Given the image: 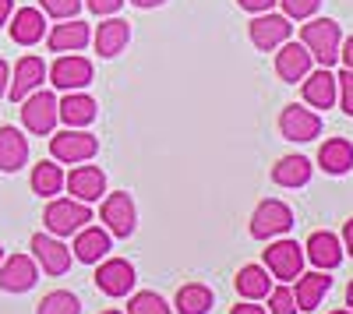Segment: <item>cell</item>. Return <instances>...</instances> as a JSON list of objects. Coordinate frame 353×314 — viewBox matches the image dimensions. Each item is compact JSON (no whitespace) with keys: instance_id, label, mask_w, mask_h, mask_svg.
<instances>
[{"instance_id":"obj_48","label":"cell","mask_w":353,"mask_h":314,"mask_svg":"<svg viewBox=\"0 0 353 314\" xmlns=\"http://www.w3.org/2000/svg\"><path fill=\"white\" fill-rule=\"evenodd\" d=\"M0 258H4V247H0Z\"/></svg>"},{"instance_id":"obj_17","label":"cell","mask_w":353,"mask_h":314,"mask_svg":"<svg viewBox=\"0 0 353 314\" xmlns=\"http://www.w3.org/2000/svg\"><path fill=\"white\" fill-rule=\"evenodd\" d=\"M332 290V275L329 272H307L297 275V286H293V300H297V311H314L325 293Z\"/></svg>"},{"instance_id":"obj_3","label":"cell","mask_w":353,"mask_h":314,"mask_svg":"<svg viewBox=\"0 0 353 314\" xmlns=\"http://www.w3.org/2000/svg\"><path fill=\"white\" fill-rule=\"evenodd\" d=\"M99 219L106 222V233L113 237H131L134 226H138V209H134V198L128 191H113L103 209H99Z\"/></svg>"},{"instance_id":"obj_1","label":"cell","mask_w":353,"mask_h":314,"mask_svg":"<svg viewBox=\"0 0 353 314\" xmlns=\"http://www.w3.org/2000/svg\"><path fill=\"white\" fill-rule=\"evenodd\" d=\"M301 43L321 67H332L339 61V25L332 18H307L301 28Z\"/></svg>"},{"instance_id":"obj_31","label":"cell","mask_w":353,"mask_h":314,"mask_svg":"<svg viewBox=\"0 0 353 314\" xmlns=\"http://www.w3.org/2000/svg\"><path fill=\"white\" fill-rule=\"evenodd\" d=\"M36 314H81V300L68 290H53L39 300V311Z\"/></svg>"},{"instance_id":"obj_20","label":"cell","mask_w":353,"mask_h":314,"mask_svg":"<svg viewBox=\"0 0 353 314\" xmlns=\"http://www.w3.org/2000/svg\"><path fill=\"white\" fill-rule=\"evenodd\" d=\"M128 39H131V25L113 14L96 28V53L99 56H117V53H124Z\"/></svg>"},{"instance_id":"obj_41","label":"cell","mask_w":353,"mask_h":314,"mask_svg":"<svg viewBox=\"0 0 353 314\" xmlns=\"http://www.w3.org/2000/svg\"><path fill=\"white\" fill-rule=\"evenodd\" d=\"M14 14V0H0V25H8Z\"/></svg>"},{"instance_id":"obj_37","label":"cell","mask_w":353,"mask_h":314,"mask_svg":"<svg viewBox=\"0 0 353 314\" xmlns=\"http://www.w3.org/2000/svg\"><path fill=\"white\" fill-rule=\"evenodd\" d=\"M88 11H96V14H117L124 8V0H85Z\"/></svg>"},{"instance_id":"obj_18","label":"cell","mask_w":353,"mask_h":314,"mask_svg":"<svg viewBox=\"0 0 353 314\" xmlns=\"http://www.w3.org/2000/svg\"><path fill=\"white\" fill-rule=\"evenodd\" d=\"M46 36V18L39 8H21L11 14V39L18 46H36Z\"/></svg>"},{"instance_id":"obj_22","label":"cell","mask_w":353,"mask_h":314,"mask_svg":"<svg viewBox=\"0 0 353 314\" xmlns=\"http://www.w3.org/2000/svg\"><path fill=\"white\" fill-rule=\"evenodd\" d=\"M28 159V138L18 127H0V169L14 174Z\"/></svg>"},{"instance_id":"obj_7","label":"cell","mask_w":353,"mask_h":314,"mask_svg":"<svg viewBox=\"0 0 353 314\" xmlns=\"http://www.w3.org/2000/svg\"><path fill=\"white\" fill-rule=\"evenodd\" d=\"M21 124L32 134H50L57 127V96L53 92H28L21 99Z\"/></svg>"},{"instance_id":"obj_4","label":"cell","mask_w":353,"mask_h":314,"mask_svg":"<svg viewBox=\"0 0 353 314\" xmlns=\"http://www.w3.org/2000/svg\"><path fill=\"white\" fill-rule=\"evenodd\" d=\"M290 226H293V212H290V205L276 202V198H265V202L254 209V216H251L254 240H272V237L286 233Z\"/></svg>"},{"instance_id":"obj_46","label":"cell","mask_w":353,"mask_h":314,"mask_svg":"<svg viewBox=\"0 0 353 314\" xmlns=\"http://www.w3.org/2000/svg\"><path fill=\"white\" fill-rule=\"evenodd\" d=\"M332 314H353V311H332Z\"/></svg>"},{"instance_id":"obj_42","label":"cell","mask_w":353,"mask_h":314,"mask_svg":"<svg viewBox=\"0 0 353 314\" xmlns=\"http://www.w3.org/2000/svg\"><path fill=\"white\" fill-rule=\"evenodd\" d=\"M339 56H343V64H346V67L353 71V36H350V39L343 43V53H339Z\"/></svg>"},{"instance_id":"obj_43","label":"cell","mask_w":353,"mask_h":314,"mask_svg":"<svg viewBox=\"0 0 353 314\" xmlns=\"http://www.w3.org/2000/svg\"><path fill=\"white\" fill-rule=\"evenodd\" d=\"M343 240H346V251L353 254V219H350V222L343 226Z\"/></svg>"},{"instance_id":"obj_30","label":"cell","mask_w":353,"mask_h":314,"mask_svg":"<svg viewBox=\"0 0 353 314\" xmlns=\"http://www.w3.org/2000/svg\"><path fill=\"white\" fill-rule=\"evenodd\" d=\"M64 187V174H61V166L57 163H39L32 169V191L43 194V198H57Z\"/></svg>"},{"instance_id":"obj_12","label":"cell","mask_w":353,"mask_h":314,"mask_svg":"<svg viewBox=\"0 0 353 314\" xmlns=\"http://www.w3.org/2000/svg\"><path fill=\"white\" fill-rule=\"evenodd\" d=\"M96 286H99L106 297H124V293H131V286H134V265L124 262V258L103 262L99 272H96Z\"/></svg>"},{"instance_id":"obj_2","label":"cell","mask_w":353,"mask_h":314,"mask_svg":"<svg viewBox=\"0 0 353 314\" xmlns=\"http://www.w3.org/2000/svg\"><path fill=\"white\" fill-rule=\"evenodd\" d=\"M43 222L53 237H68V233H78L85 222H92V209L85 202H74V198H53L43 212Z\"/></svg>"},{"instance_id":"obj_5","label":"cell","mask_w":353,"mask_h":314,"mask_svg":"<svg viewBox=\"0 0 353 314\" xmlns=\"http://www.w3.org/2000/svg\"><path fill=\"white\" fill-rule=\"evenodd\" d=\"M265 269L272 279H297L304 272V247L293 240H276L265 247Z\"/></svg>"},{"instance_id":"obj_21","label":"cell","mask_w":353,"mask_h":314,"mask_svg":"<svg viewBox=\"0 0 353 314\" xmlns=\"http://www.w3.org/2000/svg\"><path fill=\"white\" fill-rule=\"evenodd\" d=\"M304 254H311V265H318L321 272H329V269H336V265L343 262L339 237H336V233H329V230L311 233V237H307V251H304Z\"/></svg>"},{"instance_id":"obj_23","label":"cell","mask_w":353,"mask_h":314,"mask_svg":"<svg viewBox=\"0 0 353 314\" xmlns=\"http://www.w3.org/2000/svg\"><path fill=\"white\" fill-rule=\"evenodd\" d=\"M88 39H92L88 25H85V21L68 18L64 25H57L53 32H50V50H53V53H74V50H85V46H88Z\"/></svg>"},{"instance_id":"obj_35","label":"cell","mask_w":353,"mask_h":314,"mask_svg":"<svg viewBox=\"0 0 353 314\" xmlns=\"http://www.w3.org/2000/svg\"><path fill=\"white\" fill-rule=\"evenodd\" d=\"M318 8H321V0H283V14L286 18H297V21L314 18Z\"/></svg>"},{"instance_id":"obj_38","label":"cell","mask_w":353,"mask_h":314,"mask_svg":"<svg viewBox=\"0 0 353 314\" xmlns=\"http://www.w3.org/2000/svg\"><path fill=\"white\" fill-rule=\"evenodd\" d=\"M237 4H241L244 11H251V14H265V11L276 4V0H237Z\"/></svg>"},{"instance_id":"obj_25","label":"cell","mask_w":353,"mask_h":314,"mask_svg":"<svg viewBox=\"0 0 353 314\" xmlns=\"http://www.w3.org/2000/svg\"><path fill=\"white\" fill-rule=\"evenodd\" d=\"M106 251H110V233L99 230V226H85V230L78 233V240H74V254H78V262H85V265L103 262Z\"/></svg>"},{"instance_id":"obj_34","label":"cell","mask_w":353,"mask_h":314,"mask_svg":"<svg viewBox=\"0 0 353 314\" xmlns=\"http://www.w3.org/2000/svg\"><path fill=\"white\" fill-rule=\"evenodd\" d=\"M269 314H297V300H293L290 286L269 290Z\"/></svg>"},{"instance_id":"obj_24","label":"cell","mask_w":353,"mask_h":314,"mask_svg":"<svg viewBox=\"0 0 353 314\" xmlns=\"http://www.w3.org/2000/svg\"><path fill=\"white\" fill-rule=\"evenodd\" d=\"M318 166L325 169V174L339 177V174H350L353 169V145L346 138H332L325 145L318 149Z\"/></svg>"},{"instance_id":"obj_8","label":"cell","mask_w":353,"mask_h":314,"mask_svg":"<svg viewBox=\"0 0 353 314\" xmlns=\"http://www.w3.org/2000/svg\"><path fill=\"white\" fill-rule=\"evenodd\" d=\"M39 282V269L28 254H11V258L0 265V290L8 293H28Z\"/></svg>"},{"instance_id":"obj_40","label":"cell","mask_w":353,"mask_h":314,"mask_svg":"<svg viewBox=\"0 0 353 314\" xmlns=\"http://www.w3.org/2000/svg\"><path fill=\"white\" fill-rule=\"evenodd\" d=\"M8 85H11V67L8 61H0V96H8Z\"/></svg>"},{"instance_id":"obj_10","label":"cell","mask_w":353,"mask_h":314,"mask_svg":"<svg viewBox=\"0 0 353 314\" xmlns=\"http://www.w3.org/2000/svg\"><path fill=\"white\" fill-rule=\"evenodd\" d=\"M279 131L290 141H311V138L321 134V117L311 113V109H304L301 103H290L283 109V117H279Z\"/></svg>"},{"instance_id":"obj_44","label":"cell","mask_w":353,"mask_h":314,"mask_svg":"<svg viewBox=\"0 0 353 314\" xmlns=\"http://www.w3.org/2000/svg\"><path fill=\"white\" fill-rule=\"evenodd\" d=\"M134 8H159V4H166V0H131Z\"/></svg>"},{"instance_id":"obj_39","label":"cell","mask_w":353,"mask_h":314,"mask_svg":"<svg viewBox=\"0 0 353 314\" xmlns=\"http://www.w3.org/2000/svg\"><path fill=\"white\" fill-rule=\"evenodd\" d=\"M230 314H265L261 307H258V300H244V304H237Z\"/></svg>"},{"instance_id":"obj_15","label":"cell","mask_w":353,"mask_h":314,"mask_svg":"<svg viewBox=\"0 0 353 314\" xmlns=\"http://www.w3.org/2000/svg\"><path fill=\"white\" fill-rule=\"evenodd\" d=\"M32 254H36V262H39L50 275H64V272L71 269V251L57 240V237H50V233H36V237H32Z\"/></svg>"},{"instance_id":"obj_28","label":"cell","mask_w":353,"mask_h":314,"mask_svg":"<svg viewBox=\"0 0 353 314\" xmlns=\"http://www.w3.org/2000/svg\"><path fill=\"white\" fill-rule=\"evenodd\" d=\"M272 290V275L269 269H261V265H244L237 272V293L244 300H261V297H269Z\"/></svg>"},{"instance_id":"obj_36","label":"cell","mask_w":353,"mask_h":314,"mask_svg":"<svg viewBox=\"0 0 353 314\" xmlns=\"http://www.w3.org/2000/svg\"><path fill=\"white\" fill-rule=\"evenodd\" d=\"M339 99H343V113L346 117H353V71H343L339 78Z\"/></svg>"},{"instance_id":"obj_32","label":"cell","mask_w":353,"mask_h":314,"mask_svg":"<svg viewBox=\"0 0 353 314\" xmlns=\"http://www.w3.org/2000/svg\"><path fill=\"white\" fill-rule=\"evenodd\" d=\"M128 314H170V304L159 293H152V290H141V293L131 297Z\"/></svg>"},{"instance_id":"obj_13","label":"cell","mask_w":353,"mask_h":314,"mask_svg":"<svg viewBox=\"0 0 353 314\" xmlns=\"http://www.w3.org/2000/svg\"><path fill=\"white\" fill-rule=\"evenodd\" d=\"M64 184L74 194V202H85V205H92L96 198L106 194V174L99 166H78L71 177H64Z\"/></svg>"},{"instance_id":"obj_27","label":"cell","mask_w":353,"mask_h":314,"mask_svg":"<svg viewBox=\"0 0 353 314\" xmlns=\"http://www.w3.org/2000/svg\"><path fill=\"white\" fill-rule=\"evenodd\" d=\"M272 180L279 187H304L311 180V159L307 156H283L272 169Z\"/></svg>"},{"instance_id":"obj_6","label":"cell","mask_w":353,"mask_h":314,"mask_svg":"<svg viewBox=\"0 0 353 314\" xmlns=\"http://www.w3.org/2000/svg\"><path fill=\"white\" fill-rule=\"evenodd\" d=\"M50 152L57 163H85L99 152V141L88 131H57L50 138Z\"/></svg>"},{"instance_id":"obj_14","label":"cell","mask_w":353,"mask_h":314,"mask_svg":"<svg viewBox=\"0 0 353 314\" xmlns=\"http://www.w3.org/2000/svg\"><path fill=\"white\" fill-rule=\"evenodd\" d=\"M43 81H46V64L39 61V56H21V61L14 64V78L8 85V96L14 103H21L28 92H36Z\"/></svg>"},{"instance_id":"obj_9","label":"cell","mask_w":353,"mask_h":314,"mask_svg":"<svg viewBox=\"0 0 353 314\" xmlns=\"http://www.w3.org/2000/svg\"><path fill=\"white\" fill-rule=\"evenodd\" d=\"M50 81L57 85V89H64V92L85 89V85L92 81V64H88L85 56H78V53H68V56H61V61H53Z\"/></svg>"},{"instance_id":"obj_45","label":"cell","mask_w":353,"mask_h":314,"mask_svg":"<svg viewBox=\"0 0 353 314\" xmlns=\"http://www.w3.org/2000/svg\"><path fill=\"white\" fill-rule=\"evenodd\" d=\"M346 304L353 307V282H350V290H346Z\"/></svg>"},{"instance_id":"obj_33","label":"cell","mask_w":353,"mask_h":314,"mask_svg":"<svg viewBox=\"0 0 353 314\" xmlns=\"http://www.w3.org/2000/svg\"><path fill=\"white\" fill-rule=\"evenodd\" d=\"M39 11L57 18V21H68L81 11V0H39Z\"/></svg>"},{"instance_id":"obj_47","label":"cell","mask_w":353,"mask_h":314,"mask_svg":"<svg viewBox=\"0 0 353 314\" xmlns=\"http://www.w3.org/2000/svg\"><path fill=\"white\" fill-rule=\"evenodd\" d=\"M103 314H121V311H103Z\"/></svg>"},{"instance_id":"obj_26","label":"cell","mask_w":353,"mask_h":314,"mask_svg":"<svg viewBox=\"0 0 353 314\" xmlns=\"http://www.w3.org/2000/svg\"><path fill=\"white\" fill-rule=\"evenodd\" d=\"M301 92H304V103L314 106V109H329L336 103V78L329 71H314L304 85H301Z\"/></svg>"},{"instance_id":"obj_11","label":"cell","mask_w":353,"mask_h":314,"mask_svg":"<svg viewBox=\"0 0 353 314\" xmlns=\"http://www.w3.org/2000/svg\"><path fill=\"white\" fill-rule=\"evenodd\" d=\"M293 32V25L286 14H258L251 21V43L258 50H279Z\"/></svg>"},{"instance_id":"obj_16","label":"cell","mask_w":353,"mask_h":314,"mask_svg":"<svg viewBox=\"0 0 353 314\" xmlns=\"http://www.w3.org/2000/svg\"><path fill=\"white\" fill-rule=\"evenodd\" d=\"M283 53L276 56V74L286 81V85H293V81H304V74L311 71V53H307V46L304 43H283L279 46Z\"/></svg>"},{"instance_id":"obj_29","label":"cell","mask_w":353,"mask_h":314,"mask_svg":"<svg viewBox=\"0 0 353 314\" xmlns=\"http://www.w3.org/2000/svg\"><path fill=\"white\" fill-rule=\"evenodd\" d=\"M173 304H176V311H181V314H209L212 304H216V297H212L209 286H201V282H188V286L176 290V300Z\"/></svg>"},{"instance_id":"obj_19","label":"cell","mask_w":353,"mask_h":314,"mask_svg":"<svg viewBox=\"0 0 353 314\" xmlns=\"http://www.w3.org/2000/svg\"><path fill=\"white\" fill-rule=\"evenodd\" d=\"M96 113H99L96 99L81 96V92H71V96H64L61 103H57V117H61L68 127H88L96 121Z\"/></svg>"}]
</instances>
